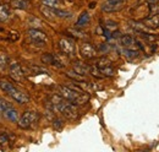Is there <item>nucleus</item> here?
<instances>
[{"label": "nucleus", "instance_id": "obj_10", "mask_svg": "<svg viewBox=\"0 0 159 152\" xmlns=\"http://www.w3.org/2000/svg\"><path fill=\"white\" fill-rule=\"evenodd\" d=\"M42 61L44 64H48V65H53L55 68H64V63L60 60V58L58 55H54V54H50V53H45L42 55Z\"/></svg>", "mask_w": 159, "mask_h": 152}, {"label": "nucleus", "instance_id": "obj_2", "mask_svg": "<svg viewBox=\"0 0 159 152\" xmlns=\"http://www.w3.org/2000/svg\"><path fill=\"white\" fill-rule=\"evenodd\" d=\"M52 107L58 111L62 115H65L66 118H70V119H74L79 115V112H77V108H76V104L64 99L62 97H60L59 95L54 96L52 98V102H50Z\"/></svg>", "mask_w": 159, "mask_h": 152}, {"label": "nucleus", "instance_id": "obj_18", "mask_svg": "<svg viewBox=\"0 0 159 152\" xmlns=\"http://www.w3.org/2000/svg\"><path fill=\"white\" fill-rule=\"evenodd\" d=\"M10 17V11L7 9V6L0 4V22H4L6 20H9Z\"/></svg>", "mask_w": 159, "mask_h": 152}, {"label": "nucleus", "instance_id": "obj_8", "mask_svg": "<svg viewBox=\"0 0 159 152\" xmlns=\"http://www.w3.org/2000/svg\"><path fill=\"white\" fill-rule=\"evenodd\" d=\"M80 54L83 59H93L97 55V50L91 43L84 42L80 45Z\"/></svg>", "mask_w": 159, "mask_h": 152}, {"label": "nucleus", "instance_id": "obj_25", "mask_svg": "<svg viewBox=\"0 0 159 152\" xmlns=\"http://www.w3.org/2000/svg\"><path fill=\"white\" fill-rule=\"evenodd\" d=\"M53 126H54V129H55V130H61V129H62V126H64V123H62V120H61V119H55V120H54V123H53Z\"/></svg>", "mask_w": 159, "mask_h": 152}, {"label": "nucleus", "instance_id": "obj_12", "mask_svg": "<svg viewBox=\"0 0 159 152\" xmlns=\"http://www.w3.org/2000/svg\"><path fill=\"white\" fill-rule=\"evenodd\" d=\"M74 71H76L80 75L84 76L87 74H89V66L83 64V63H81V61H76L74 64Z\"/></svg>", "mask_w": 159, "mask_h": 152}, {"label": "nucleus", "instance_id": "obj_5", "mask_svg": "<svg viewBox=\"0 0 159 152\" xmlns=\"http://www.w3.org/2000/svg\"><path fill=\"white\" fill-rule=\"evenodd\" d=\"M59 48L60 50L66 54V55H75L76 53V45H75V42L72 39H69V38H61L59 40Z\"/></svg>", "mask_w": 159, "mask_h": 152}, {"label": "nucleus", "instance_id": "obj_6", "mask_svg": "<svg viewBox=\"0 0 159 152\" xmlns=\"http://www.w3.org/2000/svg\"><path fill=\"white\" fill-rule=\"evenodd\" d=\"M28 37L36 44V45H45L47 43V35L38 28H31L28 30Z\"/></svg>", "mask_w": 159, "mask_h": 152}, {"label": "nucleus", "instance_id": "obj_15", "mask_svg": "<svg viewBox=\"0 0 159 152\" xmlns=\"http://www.w3.org/2000/svg\"><path fill=\"white\" fill-rule=\"evenodd\" d=\"M11 5L15 7V9H19V10H26L30 5L28 0H12L11 1Z\"/></svg>", "mask_w": 159, "mask_h": 152}, {"label": "nucleus", "instance_id": "obj_21", "mask_svg": "<svg viewBox=\"0 0 159 152\" xmlns=\"http://www.w3.org/2000/svg\"><path fill=\"white\" fill-rule=\"evenodd\" d=\"M66 76L70 77V78H72L74 81H84V76L80 75L76 71H67V73H66Z\"/></svg>", "mask_w": 159, "mask_h": 152}, {"label": "nucleus", "instance_id": "obj_27", "mask_svg": "<svg viewBox=\"0 0 159 152\" xmlns=\"http://www.w3.org/2000/svg\"><path fill=\"white\" fill-rule=\"evenodd\" d=\"M71 32H72V33H75V36H76V37H79V38H84V37H86L83 32H80V31H76V30H71Z\"/></svg>", "mask_w": 159, "mask_h": 152}, {"label": "nucleus", "instance_id": "obj_22", "mask_svg": "<svg viewBox=\"0 0 159 152\" xmlns=\"http://www.w3.org/2000/svg\"><path fill=\"white\" fill-rule=\"evenodd\" d=\"M124 55L129 59H135L139 57V52L137 50H132V49H124Z\"/></svg>", "mask_w": 159, "mask_h": 152}, {"label": "nucleus", "instance_id": "obj_28", "mask_svg": "<svg viewBox=\"0 0 159 152\" xmlns=\"http://www.w3.org/2000/svg\"><path fill=\"white\" fill-rule=\"evenodd\" d=\"M157 50V45H152V52H156Z\"/></svg>", "mask_w": 159, "mask_h": 152}, {"label": "nucleus", "instance_id": "obj_26", "mask_svg": "<svg viewBox=\"0 0 159 152\" xmlns=\"http://www.w3.org/2000/svg\"><path fill=\"white\" fill-rule=\"evenodd\" d=\"M9 142V137L5 133L0 134V145H6Z\"/></svg>", "mask_w": 159, "mask_h": 152}, {"label": "nucleus", "instance_id": "obj_20", "mask_svg": "<svg viewBox=\"0 0 159 152\" xmlns=\"http://www.w3.org/2000/svg\"><path fill=\"white\" fill-rule=\"evenodd\" d=\"M96 66L98 68V69H104V68H107V66H111V61L108 59V58H100L97 60V64H96Z\"/></svg>", "mask_w": 159, "mask_h": 152}, {"label": "nucleus", "instance_id": "obj_1", "mask_svg": "<svg viewBox=\"0 0 159 152\" xmlns=\"http://www.w3.org/2000/svg\"><path fill=\"white\" fill-rule=\"evenodd\" d=\"M58 91H59L60 97H62L64 99H66L74 104H83V103H87L89 99L88 93H86L83 91L75 90L70 86H59Z\"/></svg>", "mask_w": 159, "mask_h": 152}, {"label": "nucleus", "instance_id": "obj_11", "mask_svg": "<svg viewBox=\"0 0 159 152\" xmlns=\"http://www.w3.org/2000/svg\"><path fill=\"white\" fill-rule=\"evenodd\" d=\"M2 115L7 119V120H10V121H12V123H16L17 120H19V118H20V115H19V112L15 109V108H12V107H10V108H7Z\"/></svg>", "mask_w": 159, "mask_h": 152}, {"label": "nucleus", "instance_id": "obj_23", "mask_svg": "<svg viewBox=\"0 0 159 152\" xmlns=\"http://www.w3.org/2000/svg\"><path fill=\"white\" fill-rule=\"evenodd\" d=\"M42 2H43V5L44 6H47V7H58L60 4L59 0H42Z\"/></svg>", "mask_w": 159, "mask_h": 152}, {"label": "nucleus", "instance_id": "obj_4", "mask_svg": "<svg viewBox=\"0 0 159 152\" xmlns=\"http://www.w3.org/2000/svg\"><path fill=\"white\" fill-rule=\"evenodd\" d=\"M39 119V114L34 111H27L19 118V126L21 129H28Z\"/></svg>", "mask_w": 159, "mask_h": 152}, {"label": "nucleus", "instance_id": "obj_17", "mask_svg": "<svg viewBox=\"0 0 159 152\" xmlns=\"http://www.w3.org/2000/svg\"><path fill=\"white\" fill-rule=\"evenodd\" d=\"M120 43L124 47H131V45H134L135 39H134L132 36H130V35H125V36H122V37L120 38Z\"/></svg>", "mask_w": 159, "mask_h": 152}, {"label": "nucleus", "instance_id": "obj_13", "mask_svg": "<svg viewBox=\"0 0 159 152\" xmlns=\"http://www.w3.org/2000/svg\"><path fill=\"white\" fill-rule=\"evenodd\" d=\"M52 10H53V14H54V16H57V17H60V19H70V17L72 16V14H71L70 11L60 10V9H58V7H53Z\"/></svg>", "mask_w": 159, "mask_h": 152}, {"label": "nucleus", "instance_id": "obj_7", "mask_svg": "<svg viewBox=\"0 0 159 152\" xmlns=\"http://www.w3.org/2000/svg\"><path fill=\"white\" fill-rule=\"evenodd\" d=\"M126 0H105L102 5V11L104 12H116L124 7Z\"/></svg>", "mask_w": 159, "mask_h": 152}, {"label": "nucleus", "instance_id": "obj_24", "mask_svg": "<svg viewBox=\"0 0 159 152\" xmlns=\"http://www.w3.org/2000/svg\"><path fill=\"white\" fill-rule=\"evenodd\" d=\"M10 107H12L11 103H9L7 101H5L4 98H0V113L2 114L7 108H10Z\"/></svg>", "mask_w": 159, "mask_h": 152}, {"label": "nucleus", "instance_id": "obj_3", "mask_svg": "<svg viewBox=\"0 0 159 152\" xmlns=\"http://www.w3.org/2000/svg\"><path fill=\"white\" fill-rule=\"evenodd\" d=\"M0 88H1V91L7 93L14 101H16L20 104H25V103L30 102V96L26 92L19 90L14 83H11L7 80H0Z\"/></svg>", "mask_w": 159, "mask_h": 152}, {"label": "nucleus", "instance_id": "obj_9", "mask_svg": "<svg viewBox=\"0 0 159 152\" xmlns=\"http://www.w3.org/2000/svg\"><path fill=\"white\" fill-rule=\"evenodd\" d=\"M9 73H10L11 78L15 80V81H21L23 78V75H25L22 68L20 66V64L16 63V61L15 63H11L9 65Z\"/></svg>", "mask_w": 159, "mask_h": 152}, {"label": "nucleus", "instance_id": "obj_19", "mask_svg": "<svg viewBox=\"0 0 159 152\" xmlns=\"http://www.w3.org/2000/svg\"><path fill=\"white\" fill-rule=\"evenodd\" d=\"M9 66V58L6 54L0 53V71L4 73Z\"/></svg>", "mask_w": 159, "mask_h": 152}, {"label": "nucleus", "instance_id": "obj_14", "mask_svg": "<svg viewBox=\"0 0 159 152\" xmlns=\"http://www.w3.org/2000/svg\"><path fill=\"white\" fill-rule=\"evenodd\" d=\"M27 71H30V74L32 75H38V74H49V71L44 68H40V66H36V65H30L27 68Z\"/></svg>", "mask_w": 159, "mask_h": 152}, {"label": "nucleus", "instance_id": "obj_16", "mask_svg": "<svg viewBox=\"0 0 159 152\" xmlns=\"http://www.w3.org/2000/svg\"><path fill=\"white\" fill-rule=\"evenodd\" d=\"M89 22V15H88V12H82L81 15H80V17L77 19V22H76V27H83V26H86L87 23Z\"/></svg>", "mask_w": 159, "mask_h": 152}]
</instances>
